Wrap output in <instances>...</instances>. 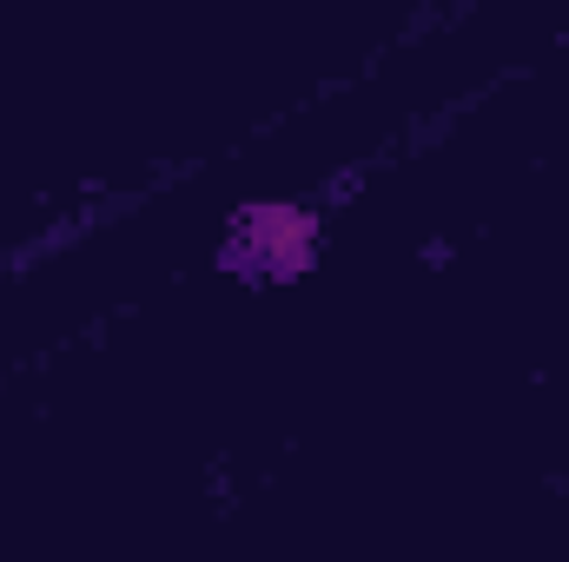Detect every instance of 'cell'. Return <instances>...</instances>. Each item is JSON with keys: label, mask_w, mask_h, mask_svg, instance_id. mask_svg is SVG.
<instances>
[{"label": "cell", "mask_w": 569, "mask_h": 562, "mask_svg": "<svg viewBox=\"0 0 569 562\" xmlns=\"http://www.w3.org/2000/svg\"><path fill=\"white\" fill-rule=\"evenodd\" d=\"M246 245H252V259H266V265H279V272H298V265L311 259V219L291 212V205H252Z\"/></svg>", "instance_id": "cell-1"}]
</instances>
